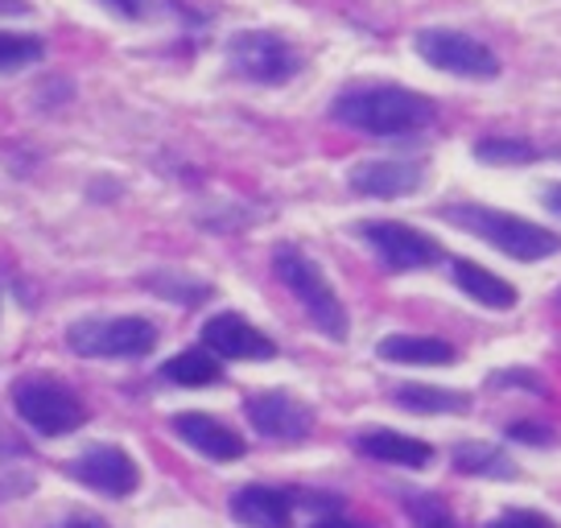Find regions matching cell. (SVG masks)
Returning a JSON list of instances; mask_svg holds the SVG:
<instances>
[{"mask_svg":"<svg viewBox=\"0 0 561 528\" xmlns=\"http://www.w3.org/2000/svg\"><path fill=\"white\" fill-rule=\"evenodd\" d=\"M13 409L30 429L42 438H67L88 422V405L79 401V392L67 388L54 376H25L13 384Z\"/></svg>","mask_w":561,"mask_h":528,"instance_id":"cell-5","label":"cell"},{"mask_svg":"<svg viewBox=\"0 0 561 528\" xmlns=\"http://www.w3.org/2000/svg\"><path fill=\"white\" fill-rule=\"evenodd\" d=\"M158 322L140 314L79 318L67 326V347L83 359H145L158 347Z\"/></svg>","mask_w":561,"mask_h":528,"instance_id":"cell-4","label":"cell"},{"mask_svg":"<svg viewBox=\"0 0 561 528\" xmlns=\"http://www.w3.org/2000/svg\"><path fill=\"white\" fill-rule=\"evenodd\" d=\"M347 186L364 198H404L425 186V165L401 158H371L351 165Z\"/></svg>","mask_w":561,"mask_h":528,"instance_id":"cell-12","label":"cell"},{"mask_svg":"<svg viewBox=\"0 0 561 528\" xmlns=\"http://www.w3.org/2000/svg\"><path fill=\"white\" fill-rule=\"evenodd\" d=\"M401 495V508L409 512V520L417 528H458L455 512L442 504L434 492H413V487H404Z\"/></svg>","mask_w":561,"mask_h":528,"instance_id":"cell-24","label":"cell"},{"mask_svg":"<svg viewBox=\"0 0 561 528\" xmlns=\"http://www.w3.org/2000/svg\"><path fill=\"white\" fill-rule=\"evenodd\" d=\"M170 429H174L191 450L210 458V462H236V458H244V450H248L244 438H240L231 425L219 422V417H210V413H174Z\"/></svg>","mask_w":561,"mask_h":528,"instance_id":"cell-14","label":"cell"},{"mask_svg":"<svg viewBox=\"0 0 561 528\" xmlns=\"http://www.w3.org/2000/svg\"><path fill=\"white\" fill-rule=\"evenodd\" d=\"M70 479H79L83 487L100 495H112V500H124L140 487V467L133 462V455L124 446H112V441H100V446H88L83 455L67 467Z\"/></svg>","mask_w":561,"mask_h":528,"instance_id":"cell-10","label":"cell"},{"mask_svg":"<svg viewBox=\"0 0 561 528\" xmlns=\"http://www.w3.org/2000/svg\"><path fill=\"white\" fill-rule=\"evenodd\" d=\"M508 438L525 441V446H553V441H558V434H553L549 425H541V422H512Z\"/></svg>","mask_w":561,"mask_h":528,"instance_id":"cell-27","label":"cell"},{"mask_svg":"<svg viewBox=\"0 0 561 528\" xmlns=\"http://www.w3.org/2000/svg\"><path fill=\"white\" fill-rule=\"evenodd\" d=\"M376 355L385 364H404V368H450L458 359L455 343L434 335H388L380 338Z\"/></svg>","mask_w":561,"mask_h":528,"instance_id":"cell-16","label":"cell"},{"mask_svg":"<svg viewBox=\"0 0 561 528\" xmlns=\"http://www.w3.org/2000/svg\"><path fill=\"white\" fill-rule=\"evenodd\" d=\"M442 219L455 223V228L471 231L474 240L491 244L495 252H504L512 261L537 264L545 256H558L561 252V236L558 231L533 223L525 215L500 211V207H483V203H446L442 207Z\"/></svg>","mask_w":561,"mask_h":528,"instance_id":"cell-2","label":"cell"},{"mask_svg":"<svg viewBox=\"0 0 561 528\" xmlns=\"http://www.w3.org/2000/svg\"><path fill=\"white\" fill-rule=\"evenodd\" d=\"M100 4L124 21H149L158 13V0H100Z\"/></svg>","mask_w":561,"mask_h":528,"instance_id":"cell-28","label":"cell"},{"mask_svg":"<svg viewBox=\"0 0 561 528\" xmlns=\"http://www.w3.org/2000/svg\"><path fill=\"white\" fill-rule=\"evenodd\" d=\"M244 417L268 441H301L314 429V409L298 401L294 392H280V388L252 392L244 401Z\"/></svg>","mask_w":561,"mask_h":528,"instance_id":"cell-9","label":"cell"},{"mask_svg":"<svg viewBox=\"0 0 561 528\" xmlns=\"http://www.w3.org/2000/svg\"><path fill=\"white\" fill-rule=\"evenodd\" d=\"M161 376L182 388H207L219 384L224 368H219V355H210L207 347H191V352H178L170 364H161Z\"/></svg>","mask_w":561,"mask_h":528,"instance_id":"cell-20","label":"cell"},{"mask_svg":"<svg viewBox=\"0 0 561 528\" xmlns=\"http://www.w3.org/2000/svg\"><path fill=\"white\" fill-rule=\"evenodd\" d=\"M392 401L409 413H421V417H442V413H467L471 409V397L458 392V388H438V384H401L392 392Z\"/></svg>","mask_w":561,"mask_h":528,"instance_id":"cell-18","label":"cell"},{"mask_svg":"<svg viewBox=\"0 0 561 528\" xmlns=\"http://www.w3.org/2000/svg\"><path fill=\"white\" fill-rule=\"evenodd\" d=\"M331 120L347 124L364 137H417L438 120V107L430 95H421L401 83H355L339 91L331 104Z\"/></svg>","mask_w":561,"mask_h":528,"instance_id":"cell-1","label":"cell"},{"mask_svg":"<svg viewBox=\"0 0 561 528\" xmlns=\"http://www.w3.org/2000/svg\"><path fill=\"white\" fill-rule=\"evenodd\" d=\"M310 528H371V525H359V520H347V516L331 512V516H318V520Z\"/></svg>","mask_w":561,"mask_h":528,"instance_id":"cell-29","label":"cell"},{"mask_svg":"<svg viewBox=\"0 0 561 528\" xmlns=\"http://www.w3.org/2000/svg\"><path fill=\"white\" fill-rule=\"evenodd\" d=\"M558 301H561V294H558Z\"/></svg>","mask_w":561,"mask_h":528,"instance_id":"cell-32","label":"cell"},{"mask_svg":"<svg viewBox=\"0 0 561 528\" xmlns=\"http://www.w3.org/2000/svg\"><path fill=\"white\" fill-rule=\"evenodd\" d=\"M273 268H277L280 285L298 298V306L306 310V318L314 322L318 331L331 338V343H347V335H351L347 306L334 294V285H331V277L322 273V264H318L314 256H306L301 248L280 244L277 252H273Z\"/></svg>","mask_w":561,"mask_h":528,"instance_id":"cell-3","label":"cell"},{"mask_svg":"<svg viewBox=\"0 0 561 528\" xmlns=\"http://www.w3.org/2000/svg\"><path fill=\"white\" fill-rule=\"evenodd\" d=\"M488 528H558L545 512H533V508H512V512H500L495 520H488Z\"/></svg>","mask_w":561,"mask_h":528,"instance_id":"cell-26","label":"cell"},{"mask_svg":"<svg viewBox=\"0 0 561 528\" xmlns=\"http://www.w3.org/2000/svg\"><path fill=\"white\" fill-rule=\"evenodd\" d=\"M450 277L455 285L474 301V306H483V310H512L520 294H516V285L504 282L500 273H491L483 268L479 261H450Z\"/></svg>","mask_w":561,"mask_h":528,"instance_id":"cell-17","label":"cell"},{"mask_svg":"<svg viewBox=\"0 0 561 528\" xmlns=\"http://www.w3.org/2000/svg\"><path fill=\"white\" fill-rule=\"evenodd\" d=\"M545 207L553 215H561V182H545Z\"/></svg>","mask_w":561,"mask_h":528,"instance_id":"cell-30","label":"cell"},{"mask_svg":"<svg viewBox=\"0 0 561 528\" xmlns=\"http://www.w3.org/2000/svg\"><path fill=\"white\" fill-rule=\"evenodd\" d=\"M455 467L462 475L479 479H520V467L491 441H462V446H455Z\"/></svg>","mask_w":561,"mask_h":528,"instance_id":"cell-19","label":"cell"},{"mask_svg":"<svg viewBox=\"0 0 561 528\" xmlns=\"http://www.w3.org/2000/svg\"><path fill=\"white\" fill-rule=\"evenodd\" d=\"M58 528H107V525L95 520V516H79V520H67V525H58Z\"/></svg>","mask_w":561,"mask_h":528,"instance_id":"cell-31","label":"cell"},{"mask_svg":"<svg viewBox=\"0 0 561 528\" xmlns=\"http://www.w3.org/2000/svg\"><path fill=\"white\" fill-rule=\"evenodd\" d=\"M294 492H280L268 483H248L240 492H231L228 512L236 525L244 528H289L294 525Z\"/></svg>","mask_w":561,"mask_h":528,"instance_id":"cell-13","label":"cell"},{"mask_svg":"<svg viewBox=\"0 0 561 528\" xmlns=\"http://www.w3.org/2000/svg\"><path fill=\"white\" fill-rule=\"evenodd\" d=\"M413 50H417L430 67L455 74V79L491 83V79H500V71H504L500 54L491 50L488 42H479V37L467 34V30H450V25H430V30H421V34L413 37Z\"/></svg>","mask_w":561,"mask_h":528,"instance_id":"cell-6","label":"cell"},{"mask_svg":"<svg viewBox=\"0 0 561 528\" xmlns=\"http://www.w3.org/2000/svg\"><path fill=\"white\" fill-rule=\"evenodd\" d=\"M42 58H46V42L42 37L0 30V74H18L25 67H37Z\"/></svg>","mask_w":561,"mask_h":528,"instance_id":"cell-23","label":"cell"},{"mask_svg":"<svg viewBox=\"0 0 561 528\" xmlns=\"http://www.w3.org/2000/svg\"><path fill=\"white\" fill-rule=\"evenodd\" d=\"M355 236L380 256L388 273L434 268L446 256L434 236H425V231H417L413 223H401V219H364V223H355Z\"/></svg>","mask_w":561,"mask_h":528,"instance_id":"cell-8","label":"cell"},{"mask_svg":"<svg viewBox=\"0 0 561 528\" xmlns=\"http://www.w3.org/2000/svg\"><path fill=\"white\" fill-rule=\"evenodd\" d=\"M203 347L219 359H273L277 355V343L264 335L261 326H252L244 314L236 310H224L203 322Z\"/></svg>","mask_w":561,"mask_h":528,"instance_id":"cell-11","label":"cell"},{"mask_svg":"<svg viewBox=\"0 0 561 528\" xmlns=\"http://www.w3.org/2000/svg\"><path fill=\"white\" fill-rule=\"evenodd\" d=\"M474 158L483 165H528V161H541V149L525 137H483L474 141Z\"/></svg>","mask_w":561,"mask_h":528,"instance_id":"cell-21","label":"cell"},{"mask_svg":"<svg viewBox=\"0 0 561 528\" xmlns=\"http://www.w3.org/2000/svg\"><path fill=\"white\" fill-rule=\"evenodd\" d=\"M228 67L248 83L280 88L301 74V54L273 30H244L228 42Z\"/></svg>","mask_w":561,"mask_h":528,"instance_id":"cell-7","label":"cell"},{"mask_svg":"<svg viewBox=\"0 0 561 528\" xmlns=\"http://www.w3.org/2000/svg\"><path fill=\"white\" fill-rule=\"evenodd\" d=\"M145 289H153L158 298L165 301H178V306H198V301L210 298V285L203 282H191V277H182V273H174V268H161V273H149L145 277Z\"/></svg>","mask_w":561,"mask_h":528,"instance_id":"cell-22","label":"cell"},{"mask_svg":"<svg viewBox=\"0 0 561 528\" xmlns=\"http://www.w3.org/2000/svg\"><path fill=\"white\" fill-rule=\"evenodd\" d=\"M488 388H528V392H537V397H549V384H545V376H541V371H533V368L491 371Z\"/></svg>","mask_w":561,"mask_h":528,"instance_id":"cell-25","label":"cell"},{"mask_svg":"<svg viewBox=\"0 0 561 528\" xmlns=\"http://www.w3.org/2000/svg\"><path fill=\"white\" fill-rule=\"evenodd\" d=\"M355 450L371 462H385V467H404V471H421L434 462V446L421 438H409V434H397V429H385V425H371L355 438Z\"/></svg>","mask_w":561,"mask_h":528,"instance_id":"cell-15","label":"cell"}]
</instances>
